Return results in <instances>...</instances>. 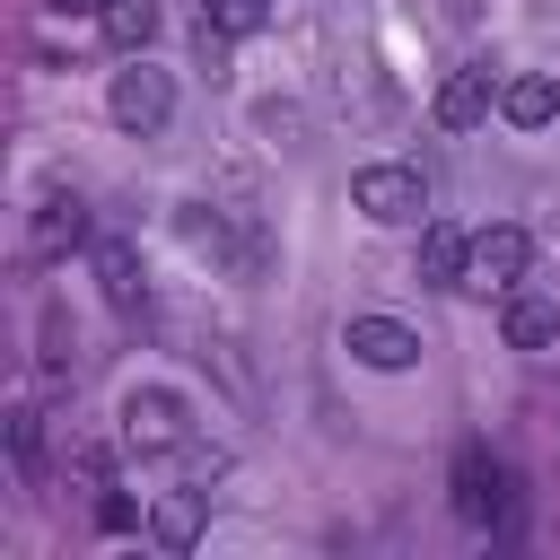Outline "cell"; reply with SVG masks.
Returning <instances> with one entry per match:
<instances>
[{
	"mask_svg": "<svg viewBox=\"0 0 560 560\" xmlns=\"http://www.w3.org/2000/svg\"><path fill=\"white\" fill-rule=\"evenodd\" d=\"M464 262H472V236L446 228V219H420V280L429 289H464Z\"/></svg>",
	"mask_w": 560,
	"mask_h": 560,
	"instance_id": "12",
	"label": "cell"
},
{
	"mask_svg": "<svg viewBox=\"0 0 560 560\" xmlns=\"http://www.w3.org/2000/svg\"><path fill=\"white\" fill-rule=\"evenodd\" d=\"M350 210L376 219V228H420L429 184H420V166H402V158H368V166L350 175Z\"/></svg>",
	"mask_w": 560,
	"mask_h": 560,
	"instance_id": "2",
	"label": "cell"
},
{
	"mask_svg": "<svg viewBox=\"0 0 560 560\" xmlns=\"http://www.w3.org/2000/svg\"><path fill=\"white\" fill-rule=\"evenodd\" d=\"M201 18L219 35H254V26H271V0H201Z\"/></svg>",
	"mask_w": 560,
	"mask_h": 560,
	"instance_id": "15",
	"label": "cell"
},
{
	"mask_svg": "<svg viewBox=\"0 0 560 560\" xmlns=\"http://www.w3.org/2000/svg\"><path fill=\"white\" fill-rule=\"evenodd\" d=\"M201 525H210V490H201V481H192V490H166V499L149 508L158 551H192V542H201Z\"/></svg>",
	"mask_w": 560,
	"mask_h": 560,
	"instance_id": "11",
	"label": "cell"
},
{
	"mask_svg": "<svg viewBox=\"0 0 560 560\" xmlns=\"http://www.w3.org/2000/svg\"><path fill=\"white\" fill-rule=\"evenodd\" d=\"M70 368V332H61V315H44V376H61Z\"/></svg>",
	"mask_w": 560,
	"mask_h": 560,
	"instance_id": "18",
	"label": "cell"
},
{
	"mask_svg": "<svg viewBox=\"0 0 560 560\" xmlns=\"http://www.w3.org/2000/svg\"><path fill=\"white\" fill-rule=\"evenodd\" d=\"M455 516L464 525H508V464L490 446H464L455 455Z\"/></svg>",
	"mask_w": 560,
	"mask_h": 560,
	"instance_id": "6",
	"label": "cell"
},
{
	"mask_svg": "<svg viewBox=\"0 0 560 560\" xmlns=\"http://www.w3.org/2000/svg\"><path fill=\"white\" fill-rule=\"evenodd\" d=\"M105 114H114L131 140H158V131L175 122V79H166L149 52H131V61L114 70V88H105Z\"/></svg>",
	"mask_w": 560,
	"mask_h": 560,
	"instance_id": "1",
	"label": "cell"
},
{
	"mask_svg": "<svg viewBox=\"0 0 560 560\" xmlns=\"http://www.w3.org/2000/svg\"><path fill=\"white\" fill-rule=\"evenodd\" d=\"M105 44H122V52H149L158 44V0H105Z\"/></svg>",
	"mask_w": 560,
	"mask_h": 560,
	"instance_id": "14",
	"label": "cell"
},
{
	"mask_svg": "<svg viewBox=\"0 0 560 560\" xmlns=\"http://www.w3.org/2000/svg\"><path fill=\"white\" fill-rule=\"evenodd\" d=\"M499 341H508V350H551V341H560V306L534 298V289H508V298H499Z\"/></svg>",
	"mask_w": 560,
	"mask_h": 560,
	"instance_id": "10",
	"label": "cell"
},
{
	"mask_svg": "<svg viewBox=\"0 0 560 560\" xmlns=\"http://www.w3.org/2000/svg\"><path fill=\"white\" fill-rule=\"evenodd\" d=\"M525 262H534V236H525L516 219H499V228H481V236H472L464 289H490V298H508V289H525Z\"/></svg>",
	"mask_w": 560,
	"mask_h": 560,
	"instance_id": "4",
	"label": "cell"
},
{
	"mask_svg": "<svg viewBox=\"0 0 560 560\" xmlns=\"http://www.w3.org/2000/svg\"><path fill=\"white\" fill-rule=\"evenodd\" d=\"M499 122H516V131L560 122V79H551V70H516V79H499Z\"/></svg>",
	"mask_w": 560,
	"mask_h": 560,
	"instance_id": "9",
	"label": "cell"
},
{
	"mask_svg": "<svg viewBox=\"0 0 560 560\" xmlns=\"http://www.w3.org/2000/svg\"><path fill=\"white\" fill-rule=\"evenodd\" d=\"M96 525H105V534H131V525H140V508H131L122 490H105V499H96Z\"/></svg>",
	"mask_w": 560,
	"mask_h": 560,
	"instance_id": "17",
	"label": "cell"
},
{
	"mask_svg": "<svg viewBox=\"0 0 560 560\" xmlns=\"http://www.w3.org/2000/svg\"><path fill=\"white\" fill-rule=\"evenodd\" d=\"M52 18H105V0H52Z\"/></svg>",
	"mask_w": 560,
	"mask_h": 560,
	"instance_id": "19",
	"label": "cell"
},
{
	"mask_svg": "<svg viewBox=\"0 0 560 560\" xmlns=\"http://www.w3.org/2000/svg\"><path fill=\"white\" fill-rule=\"evenodd\" d=\"M88 262H96V289H105L114 315H149V271H140V254H131L122 236H96Z\"/></svg>",
	"mask_w": 560,
	"mask_h": 560,
	"instance_id": "8",
	"label": "cell"
},
{
	"mask_svg": "<svg viewBox=\"0 0 560 560\" xmlns=\"http://www.w3.org/2000/svg\"><path fill=\"white\" fill-rule=\"evenodd\" d=\"M122 446L131 455H184L192 446V402L166 385H131L122 394Z\"/></svg>",
	"mask_w": 560,
	"mask_h": 560,
	"instance_id": "3",
	"label": "cell"
},
{
	"mask_svg": "<svg viewBox=\"0 0 560 560\" xmlns=\"http://www.w3.org/2000/svg\"><path fill=\"white\" fill-rule=\"evenodd\" d=\"M9 455H18V472H26V481L44 472V429H35V411H9Z\"/></svg>",
	"mask_w": 560,
	"mask_h": 560,
	"instance_id": "16",
	"label": "cell"
},
{
	"mask_svg": "<svg viewBox=\"0 0 560 560\" xmlns=\"http://www.w3.org/2000/svg\"><path fill=\"white\" fill-rule=\"evenodd\" d=\"M490 114H499V70H490V61L446 70V88H438V122H446V131H481Z\"/></svg>",
	"mask_w": 560,
	"mask_h": 560,
	"instance_id": "7",
	"label": "cell"
},
{
	"mask_svg": "<svg viewBox=\"0 0 560 560\" xmlns=\"http://www.w3.org/2000/svg\"><path fill=\"white\" fill-rule=\"evenodd\" d=\"M70 245H96V228H88V201L79 192H52L35 210V254H70Z\"/></svg>",
	"mask_w": 560,
	"mask_h": 560,
	"instance_id": "13",
	"label": "cell"
},
{
	"mask_svg": "<svg viewBox=\"0 0 560 560\" xmlns=\"http://www.w3.org/2000/svg\"><path fill=\"white\" fill-rule=\"evenodd\" d=\"M341 350H350L359 368H376V376L420 368V332H411L402 315H350V324H341Z\"/></svg>",
	"mask_w": 560,
	"mask_h": 560,
	"instance_id": "5",
	"label": "cell"
}]
</instances>
